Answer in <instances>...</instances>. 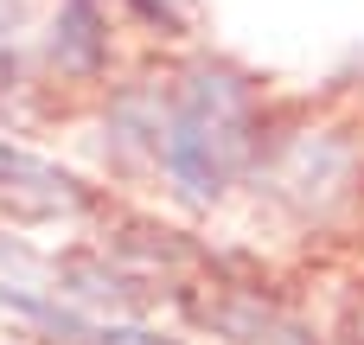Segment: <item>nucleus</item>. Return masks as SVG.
Returning a JSON list of instances; mask_svg holds the SVG:
<instances>
[{
    "mask_svg": "<svg viewBox=\"0 0 364 345\" xmlns=\"http://www.w3.org/2000/svg\"><path fill=\"white\" fill-rule=\"evenodd\" d=\"M96 198L77 173L0 141V211L19 218V224H58V218H83Z\"/></svg>",
    "mask_w": 364,
    "mask_h": 345,
    "instance_id": "1",
    "label": "nucleus"
},
{
    "mask_svg": "<svg viewBox=\"0 0 364 345\" xmlns=\"http://www.w3.org/2000/svg\"><path fill=\"white\" fill-rule=\"evenodd\" d=\"M198 327H211L218 339L237 345H320L301 320H288L282 307H262L256 294H211V301H186Z\"/></svg>",
    "mask_w": 364,
    "mask_h": 345,
    "instance_id": "2",
    "label": "nucleus"
},
{
    "mask_svg": "<svg viewBox=\"0 0 364 345\" xmlns=\"http://www.w3.org/2000/svg\"><path fill=\"white\" fill-rule=\"evenodd\" d=\"M51 64L70 77H96L109 64V19L96 0H64L51 19Z\"/></svg>",
    "mask_w": 364,
    "mask_h": 345,
    "instance_id": "3",
    "label": "nucleus"
},
{
    "mask_svg": "<svg viewBox=\"0 0 364 345\" xmlns=\"http://www.w3.org/2000/svg\"><path fill=\"white\" fill-rule=\"evenodd\" d=\"M64 294L90 301V307H115V314H134L141 307V275L128 269H109V262H90V256H64Z\"/></svg>",
    "mask_w": 364,
    "mask_h": 345,
    "instance_id": "4",
    "label": "nucleus"
}]
</instances>
